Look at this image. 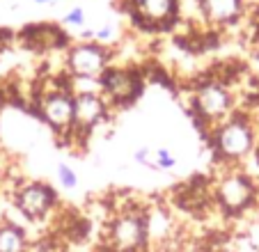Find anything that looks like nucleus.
I'll use <instances>...</instances> for the list:
<instances>
[{
    "mask_svg": "<svg viewBox=\"0 0 259 252\" xmlns=\"http://www.w3.org/2000/svg\"><path fill=\"white\" fill-rule=\"evenodd\" d=\"M259 142V133L250 115L232 112L225 121H220L209 131V145L213 156L223 165H241L252 156Z\"/></svg>",
    "mask_w": 259,
    "mask_h": 252,
    "instance_id": "nucleus-1",
    "label": "nucleus"
},
{
    "mask_svg": "<svg viewBox=\"0 0 259 252\" xmlns=\"http://www.w3.org/2000/svg\"><path fill=\"white\" fill-rule=\"evenodd\" d=\"M213 204L227 218H243L259 202V186L250 172L239 165H225V172L215 177L211 186Z\"/></svg>",
    "mask_w": 259,
    "mask_h": 252,
    "instance_id": "nucleus-2",
    "label": "nucleus"
},
{
    "mask_svg": "<svg viewBox=\"0 0 259 252\" xmlns=\"http://www.w3.org/2000/svg\"><path fill=\"white\" fill-rule=\"evenodd\" d=\"M191 110L193 117L204 121V126L211 131L220 121H225L232 112H236L234 90L218 78L197 82V88L191 94Z\"/></svg>",
    "mask_w": 259,
    "mask_h": 252,
    "instance_id": "nucleus-3",
    "label": "nucleus"
},
{
    "mask_svg": "<svg viewBox=\"0 0 259 252\" xmlns=\"http://www.w3.org/2000/svg\"><path fill=\"white\" fill-rule=\"evenodd\" d=\"M106 243L110 252H147V208H122L106 225Z\"/></svg>",
    "mask_w": 259,
    "mask_h": 252,
    "instance_id": "nucleus-4",
    "label": "nucleus"
},
{
    "mask_svg": "<svg viewBox=\"0 0 259 252\" xmlns=\"http://www.w3.org/2000/svg\"><path fill=\"white\" fill-rule=\"evenodd\" d=\"M73 99H76V94L71 90V82H67V85L53 82L37 99V112H39L41 121L58 136H71Z\"/></svg>",
    "mask_w": 259,
    "mask_h": 252,
    "instance_id": "nucleus-5",
    "label": "nucleus"
},
{
    "mask_svg": "<svg viewBox=\"0 0 259 252\" xmlns=\"http://www.w3.org/2000/svg\"><path fill=\"white\" fill-rule=\"evenodd\" d=\"M181 0H126L128 21L138 30L158 32L179 23Z\"/></svg>",
    "mask_w": 259,
    "mask_h": 252,
    "instance_id": "nucleus-6",
    "label": "nucleus"
},
{
    "mask_svg": "<svg viewBox=\"0 0 259 252\" xmlns=\"http://www.w3.org/2000/svg\"><path fill=\"white\" fill-rule=\"evenodd\" d=\"M113 62L110 46L99 41H78L71 44L64 55V67L71 78H101Z\"/></svg>",
    "mask_w": 259,
    "mask_h": 252,
    "instance_id": "nucleus-7",
    "label": "nucleus"
},
{
    "mask_svg": "<svg viewBox=\"0 0 259 252\" xmlns=\"http://www.w3.org/2000/svg\"><path fill=\"white\" fill-rule=\"evenodd\" d=\"M99 88L101 94L110 108H124L131 106L142 92V78L136 69L128 67H110L101 73L99 78Z\"/></svg>",
    "mask_w": 259,
    "mask_h": 252,
    "instance_id": "nucleus-8",
    "label": "nucleus"
},
{
    "mask_svg": "<svg viewBox=\"0 0 259 252\" xmlns=\"http://www.w3.org/2000/svg\"><path fill=\"white\" fill-rule=\"evenodd\" d=\"M58 206V193L46 181H30L14 193V208L28 223L46 220Z\"/></svg>",
    "mask_w": 259,
    "mask_h": 252,
    "instance_id": "nucleus-9",
    "label": "nucleus"
},
{
    "mask_svg": "<svg viewBox=\"0 0 259 252\" xmlns=\"http://www.w3.org/2000/svg\"><path fill=\"white\" fill-rule=\"evenodd\" d=\"M110 117V103L101 92H78L73 99L71 136H90Z\"/></svg>",
    "mask_w": 259,
    "mask_h": 252,
    "instance_id": "nucleus-10",
    "label": "nucleus"
},
{
    "mask_svg": "<svg viewBox=\"0 0 259 252\" xmlns=\"http://www.w3.org/2000/svg\"><path fill=\"white\" fill-rule=\"evenodd\" d=\"M204 23L211 28H227L245 14V0H200Z\"/></svg>",
    "mask_w": 259,
    "mask_h": 252,
    "instance_id": "nucleus-11",
    "label": "nucleus"
},
{
    "mask_svg": "<svg viewBox=\"0 0 259 252\" xmlns=\"http://www.w3.org/2000/svg\"><path fill=\"white\" fill-rule=\"evenodd\" d=\"M19 39L32 49H58V46H71L67 44V34L62 32V25L55 23H32L19 32Z\"/></svg>",
    "mask_w": 259,
    "mask_h": 252,
    "instance_id": "nucleus-12",
    "label": "nucleus"
},
{
    "mask_svg": "<svg viewBox=\"0 0 259 252\" xmlns=\"http://www.w3.org/2000/svg\"><path fill=\"white\" fill-rule=\"evenodd\" d=\"M28 236L21 225L0 223V252H28Z\"/></svg>",
    "mask_w": 259,
    "mask_h": 252,
    "instance_id": "nucleus-13",
    "label": "nucleus"
},
{
    "mask_svg": "<svg viewBox=\"0 0 259 252\" xmlns=\"http://www.w3.org/2000/svg\"><path fill=\"white\" fill-rule=\"evenodd\" d=\"M147 232H149V241L167 243L170 232H172L167 211H163V208H154V211H149V208H147Z\"/></svg>",
    "mask_w": 259,
    "mask_h": 252,
    "instance_id": "nucleus-14",
    "label": "nucleus"
},
{
    "mask_svg": "<svg viewBox=\"0 0 259 252\" xmlns=\"http://www.w3.org/2000/svg\"><path fill=\"white\" fill-rule=\"evenodd\" d=\"M58 184L62 186L64 190L78 188V175H76V170H71L67 163H60L58 165Z\"/></svg>",
    "mask_w": 259,
    "mask_h": 252,
    "instance_id": "nucleus-15",
    "label": "nucleus"
},
{
    "mask_svg": "<svg viewBox=\"0 0 259 252\" xmlns=\"http://www.w3.org/2000/svg\"><path fill=\"white\" fill-rule=\"evenodd\" d=\"M154 163H156L158 172H163V170H175V167H177V158L172 156L170 149H165V147H161V149L154 151Z\"/></svg>",
    "mask_w": 259,
    "mask_h": 252,
    "instance_id": "nucleus-16",
    "label": "nucleus"
},
{
    "mask_svg": "<svg viewBox=\"0 0 259 252\" xmlns=\"http://www.w3.org/2000/svg\"><path fill=\"white\" fill-rule=\"evenodd\" d=\"M64 28H83L85 25V10L83 7H73V10H69L67 14L62 16V23Z\"/></svg>",
    "mask_w": 259,
    "mask_h": 252,
    "instance_id": "nucleus-17",
    "label": "nucleus"
},
{
    "mask_svg": "<svg viewBox=\"0 0 259 252\" xmlns=\"http://www.w3.org/2000/svg\"><path fill=\"white\" fill-rule=\"evenodd\" d=\"M115 25L113 23H103L101 28H97L94 30V41H99V44H110V41H113L115 39Z\"/></svg>",
    "mask_w": 259,
    "mask_h": 252,
    "instance_id": "nucleus-18",
    "label": "nucleus"
},
{
    "mask_svg": "<svg viewBox=\"0 0 259 252\" xmlns=\"http://www.w3.org/2000/svg\"><path fill=\"white\" fill-rule=\"evenodd\" d=\"M133 160H136V163H140V165H145V167H149V170L158 172L156 163H154V158H152V154H149V149H147V147H140V149L133 154Z\"/></svg>",
    "mask_w": 259,
    "mask_h": 252,
    "instance_id": "nucleus-19",
    "label": "nucleus"
},
{
    "mask_svg": "<svg viewBox=\"0 0 259 252\" xmlns=\"http://www.w3.org/2000/svg\"><path fill=\"white\" fill-rule=\"evenodd\" d=\"M28 252H58V245L51 238H37L28 245Z\"/></svg>",
    "mask_w": 259,
    "mask_h": 252,
    "instance_id": "nucleus-20",
    "label": "nucleus"
},
{
    "mask_svg": "<svg viewBox=\"0 0 259 252\" xmlns=\"http://www.w3.org/2000/svg\"><path fill=\"white\" fill-rule=\"evenodd\" d=\"M32 3H37V5H49V3H58V0H32Z\"/></svg>",
    "mask_w": 259,
    "mask_h": 252,
    "instance_id": "nucleus-21",
    "label": "nucleus"
},
{
    "mask_svg": "<svg viewBox=\"0 0 259 252\" xmlns=\"http://www.w3.org/2000/svg\"><path fill=\"white\" fill-rule=\"evenodd\" d=\"M179 252H202V250H200V247H181Z\"/></svg>",
    "mask_w": 259,
    "mask_h": 252,
    "instance_id": "nucleus-22",
    "label": "nucleus"
},
{
    "mask_svg": "<svg viewBox=\"0 0 259 252\" xmlns=\"http://www.w3.org/2000/svg\"><path fill=\"white\" fill-rule=\"evenodd\" d=\"M252 156H254V160L259 163V142H257V147H254V151H252Z\"/></svg>",
    "mask_w": 259,
    "mask_h": 252,
    "instance_id": "nucleus-23",
    "label": "nucleus"
}]
</instances>
